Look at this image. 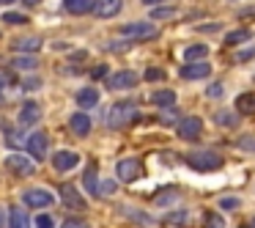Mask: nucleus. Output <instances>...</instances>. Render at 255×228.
Segmentation results:
<instances>
[{
    "instance_id": "nucleus-25",
    "label": "nucleus",
    "mask_w": 255,
    "mask_h": 228,
    "mask_svg": "<svg viewBox=\"0 0 255 228\" xmlns=\"http://www.w3.org/2000/svg\"><path fill=\"white\" fill-rule=\"evenodd\" d=\"M250 39H253L250 30H233V33L225 36V44H242V41H250Z\"/></svg>"
},
{
    "instance_id": "nucleus-11",
    "label": "nucleus",
    "mask_w": 255,
    "mask_h": 228,
    "mask_svg": "<svg viewBox=\"0 0 255 228\" xmlns=\"http://www.w3.org/2000/svg\"><path fill=\"white\" fill-rule=\"evenodd\" d=\"M61 201L69 206V209H74V212H85V198L80 195L77 187H72V184H63L61 187Z\"/></svg>"
},
{
    "instance_id": "nucleus-1",
    "label": "nucleus",
    "mask_w": 255,
    "mask_h": 228,
    "mask_svg": "<svg viewBox=\"0 0 255 228\" xmlns=\"http://www.w3.org/2000/svg\"><path fill=\"white\" fill-rule=\"evenodd\" d=\"M140 118V110L134 102H116V105L110 107V113H107V124L110 127H129V124H134Z\"/></svg>"
},
{
    "instance_id": "nucleus-33",
    "label": "nucleus",
    "mask_w": 255,
    "mask_h": 228,
    "mask_svg": "<svg viewBox=\"0 0 255 228\" xmlns=\"http://www.w3.org/2000/svg\"><path fill=\"white\" fill-rule=\"evenodd\" d=\"M225 226V220L222 217H217V215H206V228H222Z\"/></svg>"
},
{
    "instance_id": "nucleus-2",
    "label": "nucleus",
    "mask_w": 255,
    "mask_h": 228,
    "mask_svg": "<svg viewBox=\"0 0 255 228\" xmlns=\"http://www.w3.org/2000/svg\"><path fill=\"white\" fill-rule=\"evenodd\" d=\"M184 160H187V165L195 168V171H217V168L222 165V157L217 154V151H209V149H203V151H189Z\"/></svg>"
},
{
    "instance_id": "nucleus-44",
    "label": "nucleus",
    "mask_w": 255,
    "mask_h": 228,
    "mask_svg": "<svg viewBox=\"0 0 255 228\" xmlns=\"http://www.w3.org/2000/svg\"><path fill=\"white\" fill-rule=\"evenodd\" d=\"M143 3H148V6H159V3H165V0H143Z\"/></svg>"
},
{
    "instance_id": "nucleus-45",
    "label": "nucleus",
    "mask_w": 255,
    "mask_h": 228,
    "mask_svg": "<svg viewBox=\"0 0 255 228\" xmlns=\"http://www.w3.org/2000/svg\"><path fill=\"white\" fill-rule=\"evenodd\" d=\"M3 223H6V212L0 209V228H3Z\"/></svg>"
},
{
    "instance_id": "nucleus-26",
    "label": "nucleus",
    "mask_w": 255,
    "mask_h": 228,
    "mask_svg": "<svg viewBox=\"0 0 255 228\" xmlns=\"http://www.w3.org/2000/svg\"><path fill=\"white\" fill-rule=\"evenodd\" d=\"M14 69H36L39 66V58H33V55H22V58H14V63H11Z\"/></svg>"
},
{
    "instance_id": "nucleus-42",
    "label": "nucleus",
    "mask_w": 255,
    "mask_h": 228,
    "mask_svg": "<svg viewBox=\"0 0 255 228\" xmlns=\"http://www.w3.org/2000/svg\"><path fill=\"white\" fill-rule=\"evenodd\" d=\"M209 96H222V85H211V88H209Z\"/></svg>"
},
{
    "instance_id": "nucleus-9",
    "label": "nucleus",
    "mask_w": 255,
    "mask_h": 228,
    "mask_svg": "<svg viewBox=\"0 0 255 228\" xmlns=\"http://www.w3.org/2000/svg\"><path fill=\"white\" fill-rule=\"evenodd\" d=\"M176 132H178V138H184V140H195L200 132H203V121L195 118V116H189V118H184V121H178Z\"/></svg>"
},
{
    "instance_id": "nucleus-3",
    "label": "nucleus",
    "mask_w": 255,
    "mask_h": 228,
    "mask_svg": "<svg viewBox=\"0 0 255 228\" xmlns=\"http://www.w3.org/2000/svg\"><path fill=\"white\" fill-rule=\"evenodd\" d=\"M6 168L14 173V176H33V171H36V162H33V157H25V154H11L6 160Z\"/></svg>"
},
{
    "instance_id": "nucleus-43",
    "label": "nucleus",
    "mask_w": 255,
    "mask_h": 228,
    "mask_svg": "<svg viewBox=\"0 0 255 228\" xmlns=\"http://www.w3.org/2000/svg\"><path fill=\"white\" fill-rule=\"evenodd\" d=\"M22 3H25V6H39L41 0H22Z\"/></svg>"
},
{
    "instance_id": "nucleus-37",
    "label": "nucleus",
    "mask_w": 255,
    "mask_h": 228,
    "mask_svg": "<svg viewBox=\"0 0 255 228\" xmlns=\"http://www.w3.org/2000/svg\"><path fill=\"white\" fill-rule=\"evenodd\" d=\"M61 228H88V223L85 220H66Z\"/></svg>"
},
{
    "instance_id": "nucleus-4",
    "label": "nucleus",
    "mask_w": 255,
    "mask_h": 228,
    "mask_svg": "<svg viewBox=\"0 0 255 228\" xmlns=\"http://www.w3.org/2000/svg\"><path fill=\"white\" fill-rule=\"evenodd\" d=\"M116 173H118V179L121 182H137L140 179V173H143V165H140V160H134V157H127V160H121L116 165Z\"/></svg>"
},
{
    "instance_id": "nucleus-20",
    "label": "nucleus",
    "mask_w": 255,
    "mask_h": 228,
    "mask_svg": "<svg viewBox=\"0 0 255 228\" xmlns=\"http://www.w3.org/2000/svg\"><path fill=\"white\" fill-rule=\"evenodd\" d=\"M151 102H154L156 107H173V102H176V91H170V88L156 91V94L151 96Z\"/></svg>"
},
{
    "instance_id": "nucleus-41",
    "label": "nucleus",
    "mask_w": 255,
    "mask_h": 228,
    "mask_svg": "<svg viewBox=\"0 0 255 228\" xmlns=\"http://www.w3.org/2000/svg\"><path fill=\"white\" fill-rule=\"evenodd\" d=\"M91 74H94V77H105V74H107V66H96Z\"/></svg>"
},
{
    "instance_id": "nucleus-10",
    "label": "nucleus",
    "mask_w": 255,
    "mask_h": 228,
    "mask_svg": "<svg viewBox=\"0 0 255 228\" xmlns=\"http://www.w3.org/2000/svg\"><path fill=\"white\" fill-rule=\"evenodd\" d=\"M47 143H50V140H47V135L44 132H33L28 138V143H25V149L30 151V157H33V160H44L47 157Z\"/></svg>"
},
{
    "instance_id": "nucleus-18",
    "label": "nucleus",
    "mask_w": 255,
    "mask_h": 228,
    "mask_svg": "<svg viewBox=\"0 0 255 228\" xmlns=\"http://www.w3.org/2000/svg\"><path fill=\"white\" fill-rule=\"evenodd\" d=\"M96 0H63V8H66L69 14H88L94 11Z\"/></svg>"
},
{
    "instance_id": "nucleus-34",
    "label": "nucleus",
    "mask_w": 255,
    "mask_h": 228,
    "mask_svg": "<svg viewBox=\"0 0 255 228\" xmlns=\"http://www.w3.org/2000/svg\"><path fill=\"white\" fill-rule=\"evenodd\" d=\"M99 193L102 195H113V193H116V182H110V179H107V182H102L99 184Z\"/></svg>"
},
{
    "instance_id": "nucleus-36",
    "label": "nucleus",
    "mask_w": 255,
    "mask_h": 228,
    "mask_svg": "<svg viewBox=\"0 0 255 228\" xmlns=\"http://www.w3.org/2000/svg\"><path fill=\"white\" fill-rule=\"evenodd\" d=\"M145 80H165V72H162V69H148V72H145Z\"/></svg>"
},
{
    "instance_id": "nucleus-7",
    "label": "nucleus",
    "mask_w": 255,
    "mask_h": 228,
    "mask_svg": "<svg viewBox=\"0 0 255 228\" xmlns=\"http://www.w3.org/2000/svg\"><path fill=\"white\" fill-rule=\"evenodd\" d=\"M22 201L30 206V209H44V206H52V193H47V190H41V187H33V190H25V195H22Z\"/></svg>"
},
{
    "instance_id": "nucleus-39",
    "label": "nucleus",
    "mask_w": 255,
    "mask_h": 228,
    "mask_svg": "<svg viewBox=\"0 0 255 228\" xmlns=\"http://www.w3.org/2000/svg\"><path fill=\"white\" fill-rule=\"evenodd\" d=\"M28 91H33V88H41V80H28V83H22Z\"/></svg>"
},
{
    "instance_id": "nucleus-8",
    "label": "nucleus",
    "mask_w": 255,
    "mask_h": 228,
    "mask_svg": "<svg viewBox=\"0 0 255 228\" xmlns=\"http://www.w3.org/2000/svg\"><path fill=\"white\" fill-rule=\"evenodd\" d=\"M211 74V63L206 61H187V66H181L184 80H206Z\"/></svg>"
},
{
    "instance_id": "nucleus-14",
    "label": "nucleus",
    "mask_w": 255,
    "mask_h": 228,
    "mask_svg": "<svg viewBox=\"0 0 255 228\" xmlns=\"http://www.w3.org/2000/svg\"><path fill=\"white\" fill-rule=\"evenodd\" d=\"M41 118V107L39 102H25L22 110H19V127H30V124H39Z\"/></svg>"
},
{
    "instance_id": "nucleus-23",
    "label": "nucleus",
    "mask_w": 255,
    "mask_h": 228,
    "mask_svg": "<svg viewBox=\"0 0 255 228\" xmlns=\"http://www.w3.org/2000/svg\"><path fill=\"white\" fill-rule=\"evenodd\" d=\"M83 184H85V190H88L91 195H102L99 193V182H96V168H88V171H85Z\"/></svg>"
},
{
    "instance_id": "nucleus-21",
    "label": "nucleus",
    "mask_w": 255,
    "mask_h": 228,
    "mask_svg": "<svg viewBox=\"0 0 255 228\" xmlns=\"http://www.w3.org/2000/svg\"><path fill=\"white\" fill-rule=\"evenodd\" d=\"M206 55H209V47L206 44H189L187 50H184V58H187V61H203Z\"/></svg>"
},
{
    "instance_id": "nucleus-27",
    "label": "nucleus",
    "mask_w": 255,
    "mask_h": 228,
    "mask_svg": "<svg viewBox=\"0 0 255 228\" xmlns=\"http://www.w3.org/2000/svg\"><path fill=\"white\" fill-rule=\"evenodd\" d=\"M176 14V8H170V6H156L154 11H151V19H167V17H173Z\"/></svg>"
},
{
    "instance_id": "nucleus-31",
    "label": "nucleus",
    "mask_w": 255,
    "mask_h": 228,
    "mask_svg": "<svg viewBox=\"0 0 255 228\" xmlns=\"http://www.w3.org/2000/svg\"><path fill=\"white\" fill-rule=\"evenodd\" d=\"M239 149L255 151V135H242V138H239Z\"/></svg>"
},
{
    "instance_id": "nucleus-13",
    "label": "nucleus",
    "mask_w": 255,
    "mask_h": 228,
    "mask_svg": "<svg viewBox=\"0 0 255 228\" xmlns=\"http://www.w3.org/2000/svg\"><path fill=\"white\" fill-rule=\"evenodd\" d=\"M121 6H124V0H96L94 14L99 19H110V17H116V14L121 11Z\"/></svg>"
},
{
    "instance_id": "nucleus-12",
    "label": "nucleus",
    "mask_w": 255,
    "mask_h": 228,
    "mask_svg": "<svg viewBox=\"0 0 255 228\" xmlns=\"http://www.w3.org/2000/svg\"><path fill=\"white\" fill-rule=\"evenodd\" d=\"M77 165H80V154H74V151H58V154L52 157V168H55L58 173L74 171Z\"/></svg>"
},
{
    "instance_id": "nucleus-38",
    "label": "nucleus",
    "mask_w": 255,
    "mask_h": 228,
    "mask_svg": "<svg viewBox=\"0 0 255 228\" xmlns=\"http://www.w3.org/2000/svg\"><path fill=\"white\" fill-rule=\"evenodd\" d=\"M11 80H14V77H11V72H0V91L6 88V85L11 83Z\"/></svg>"
},
{
    "instance_id": "nucleus-32",
    "label": "nucleus",
    "mask_w": 255,
    "mask_h": 228,
    "mask_svg": "<svg viewBox=\"0 0 255 228\" xmlns=\"http://www.w3.org/2000/svg\"><path fill=\"white\" fill-rule=\"evenodd\" d=\"M36 228H55V220L50 215H39L36 217Z\"/></svg>"
},
{
    "instance_id": "nucleus-47",
    "label": "nucleus",
    "mask_w": 255,
    "mask_h": 228,
    "mask_svg": "<svg viewBox=\"0 0 255 228\" xmlns=\"http://www.w3.org/2000/svg\"><path fill=\"white\" fill-rule=\"evenodd\" d=\"M253 228H255V217H253Z\"/></svg>"
},
{
    "instance_id": "nucleus-17",
    "label": "nucleus",
    "mask_w": 255,
    "mask_h": 228,
    "mask_svg": "<svg viewBox=\"0 0 255 228\" xmlns=\"http://www.w3.org/2000/svg\"><path fill=\"white\" fill-rule=\"evenodd\" d=\"M77 105L83 107V110H91V107H96L99 105V91L96 88H83V91H77Z\"/></svg>"
},
{
    "instance_id": "nucleus-15",
    "label": "nucleus",
    "mask_w": 255,
    "mask_h": 228,
    "mask_svg": "<svg viewBox=\"0 0 255 228\" xmlns=\"http://www.w3.org/2000/svg\"><path fill=\"white\" fill-rule=\"evenodd\" d=\"M41 44H44V41H41V36H22V39H14L11 41V47L17 52H39Z\"/></svg>"
},
{
    "instance_id": "nucleus-46",
    "label": "nucleus",
    "mask_w": 255,
    "mask_h": 228,
    "mask_svg": "<svg viewBox=\"0 0 255 228\" xmlns=\"http://www.w3.org/2000/svg\"><path fill=\"white\" fill-rule=\"evenodd\" d=\"M0 3H6V6H8V3H14V0H0Z\"/></svg>"
},
{
    "instance_id": "nucleus-28",
    "label": "nucleus",
    "mask_w": 255,
    "mask_h": 228,
    "mask_svg": "<svg viewBox=\"0 0 255 228\" xmlns=\"http://www.w3.org/2000/svg\"><path fill=\"white\" fill-rule=\"evenodd\" d=\"M214 118H217V124H222V127H233V124H236V116H233V113H225V110H220Z\"/></svg>"
},
{
    "instance_id": "nucleus-22",
    "label": "nucleus",
    "mask_w": 255,
    "mask_h": 228,
    "mask_svg": "<svg viewBox=\"0 0 255 228\" xmlns=\"http://www.w3.org/2000/svg\"><path fill=\"white\" fill-rule=\"evenodd\" d=\"M8 226H11V228H30L28 215H25L22 209H17V206H14L11 215H8Z\"/></svg>"
},
{
    "instance_id": "nucleus-24",
    "label": "nucleus",
    "mask_w": 255,
    "mask_h": 228,
    "mask_svg": "<svg viewBox=\"0 0 255 228\" xmlns=\"http://www.w3.org/2000/svg\"><path fill=\"white\" fill-rule=\"evenodd\" d=\"M6 143L11 149H22L28 143V138H22V132H17V129H6Z\"/></svg>"
},
{
    "instance_id": "nucleus-35",
    "label": "nucleus",
    "mask_w": 255,
    "mask_h": 228,
    "mask_svg": "<svg viewBox=\"0 0 255 228\" xmlns=\"http://www.w3.org/2000/svg\"><path fill=\"white\" fill-rule=\"evenodd\" d=\"M178 198V193H176V190H170V193H165V195H156V204H167V201H176Z\"/></svg>"
},
{
    "instance_id": "nucleus-30",
    "label": "nucleus",
    "mask_w": 255,
    "mask_h": 228,
    "mask_svg": "<svg viewBox=\"0 0 255 228\" xmlns=\"http://www.w3.org/2000/svg\"><path fill=\"white\" fill-rule=\"evenodd\" d=\"M239 206H242V201H239V198H233V195H228V198H222V201H220V209H225V212L239 209Z\"/></svg>"
},
{
    "instance_id": "nucleus-29",
    "label": "nucleus",
    "mask_w": 255,
    "mask_h": 228,
    "mask_svg": "<svg viewBox=\"0 0 255 228\" xmlns=\"http://www.w3.org/2000/svg\"><path fill=\"white\" fill-rule=\"evenodd\" d=\"M3 19H6V22H11V25H25V22H28V17H25V14H17V11L3 14Z\"/></svg>"
},
{
    "instance_id": "nucleus-40",
    "label": "nucleus",
    "mask_w": 255,
    "mask_h": 228,
    "mask_svg": "<svg viewBox=\"0 0 255 228\" xmlns=\"http://www.w3.org/2000/svg\"><path fill=\"white\" fill-rule=\"evenodd\" d=\"M170 223H187V212H181V215H170Z\"/></svg>"
},
{
    "instance_id": "nucleus-5",
    "label": "nucleus",
    "mask_w": 255,
    "mask_h": 228,
    "mask_svg": "<svg viewBox=\"0 0 255 228\" xmlns=\"http://www.w3.org/2000/svg\"><path fill=\"white\" fill-rule=\"evenodd\" d=\"M140 80H137V72H129V69H124V72H116L110 74V80H107V88L110 91H129L134 88Z\"/></svg>"
},
{
    "instance_id": "nucleus-19",
    "label": "nucleus",
    "mask_w": 255,
    "mask_h": 228,
    "mask_svg": "<svg viewBox=\"0 0 255 228\" xmlns=\"http://www.w3.org/2000/svg\"><path fill=\"white\" fill-rule=\"evenodd\" d=\"M236 107H239V113H244V116H255V91L239 96V99H236Z\"/></svg>"
},
{
    "instance_id": "nucleus-6",
    "label": "nucleus",
    "mask_w": 255,
    "mask_h": 228,
    "mask_svg": "<svg viewBox=\"0 0 255 228\" xmlns=\"http://www.w3.org/2000/svg\"><path fill=\"white\" fill-rule=\"evenodd\" d=\"M121 36H127V39H154L156 28L154 22H129L121 28Z\"/></svg>"
},
{
    "instance_id": "nucleus-16",
    "label": "nucleus",
    "mask_w": 255,
    "mask_h": 228,
    "mask_svg": "<svg viewBox=\"0 0 255 228\" xmlns=\"http://www.w3.org/2000/svg\"><path fill=\"white\" fill-rule=\"evenodd\" d=\"M69 127H72V132L77 135V138H85V135L91 132V118L85 116V113H74V116L69 118Z\"/></svg>"
}]
</instances>
